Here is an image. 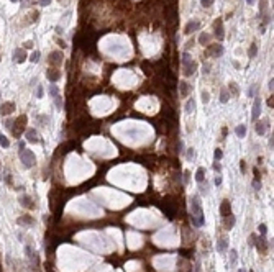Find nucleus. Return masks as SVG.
Returning a JSON list of instances; mask_svg holds the SVG:
<instances>
[{"label":"nucleus","mask_w":274,"mask_h":272,"mask_svg":"<svg viewBox=\"0 0 274 272\" xmlns=\"http://www.w3.org/2000/svg\"><path fill=\"white\" fill-rule=\"evenodd\" d=\"M25 126H26V115H22V117H18L17 120L13 121V126H12V131L17 138H20V134L25 131Z\"/></svg>","instance_id":"3"},{"label":"nucleus","mask_w":274,"mask_h":272,"mask_svg":"<svg viewBox=\"0 0 274 272\" xmlns=\"http://www.w3.org/2000/svg\"><path fill=\"white\" fill-rule=\"evenodd\" d=\"M25 252H26V257L30 259V264H31V267L33 269H38L39 267V257H38V254H36V251L33 249L30 244H26L25 246Z\"/></svg>","instance_id":"4"},{"label":"nucleus","mask_w":274,"mask_h":272,"mask_svg":"<svg viewBox=\"0 0 274 272\" xmlns=\"http://www.w3.org/2000/svg\"><path fill=\"white\" fill-rule=\"evenodd\" d=\"M30 61H31V62H38L39 61V51H35V53L30 56Z\"/></svg>","instance_id":"33"},{"label":"nucleus","mask_w":274,"mask_h":272,"mask_svg":"<svg viewBox=\"0 0 274 272\" xmlns=\"http://www.w3.org/2000/svg\"><path fill=\"white\" fill-rule=\"evenodd\" d=\"M194 108H196V102H194V99H190L187 103H185V112L190 113V112H194Z\"/></svg>","instance_id":"26"},{"label":"nucleus","mask_w":274,"mask_h":272,"mask_svg":"<svg viewBox=\"0 0 274 272\" xmlns=\"http://www.w3.org/2000/svg\"><path fill=\"white\" fill-rule=\"evenodd\" d=\"M0 146H2V148H8V146H10V141H8L7 136L2 134V133H0Z\"/></svg>","instance_id":"27"},{"label":"nucleus","mask_w":274,"mask_h":272,"mask_svg":"<svg viewBox=\"0 0 274 272\" xmlns=\"http://www.w3.org/2000/svg\"><path fill=\"white\" fill-rule=\"evenodd\" d=\"M26 139H28L30 143H38V141H39L38 131H36L35 128H30V130H26Z\"/></svg>","instance_id":"14"},{"label":"nucleus","mask_w":274,"mask_h":272,"mask_svg":"<svg viewBox=\"0 0 274 272\" xmlns=\"http://www.w3.org/2000/svg\"><path fill=\"white\" fill-rule=\"evenodd\" d=\"M256 53H258V44H251V48H249V51H248L249 57H254Z\"/></svg>","instance_id":"32"},{"label":"nucleus","mask_w":274,"mask_h":272,"mask_svg":"<svg viewBox=\"0 0 274 272\" xmlns=\"http://www.w3.org/2000/svg\"><path fill=\"white\" fill-rule=\"evenodd\" d=\"M48 92H49V95L51 97H53V99H54V97H56V95H59V90H57V87H56V85H49V88H48Z\"/></svg>","instance_id":"29"},{"label":"nucleus","mask_w":274,"mask_h":272,"mask_svg":"<svg viewBox=\"0 0 274 272\" xmlns=\"http://www.w3.org/2000/svg\"><path fill=\"white\" fill-rule=\"evenodd\" d=\"M238 272H243V271H238Z\"/></svg>","instance_id":"50"},{"label":"nucleus","mask_w":274,"mask_h":272,"mask_svg":"<svg viewBox=\"0 0 274 272\" xmlns=\"http://www.w3.org/2000/svg\"><path fill=\"white\" fill-rule=\"evenodd\" d=\"M200 4H202L204 7H210V5L214 4V0H200Z\"/></svg>","instance_id":"39"},{"label":"nucleus","mask_w":274,"mask_h":272,"mask_svg":"<svg viewBox=\"0 0 274 272\" xmlns=\"http://www.w3.org/2000/svg\"><path fill=\"white\" fill-rule=\"evenodd\" d=\"M266 125H267V121H258L256 123V133L259 134V136H263V134L266 133Z\"/></svg>","instance_id":"20"},{"label":"nucleus","mask_w":274,"mask_h":272,"mask_svg":"<svg viewBox=\"0 0 274 272\" xmlns=\"http://www.w3.org/2000/svg\"><path fill=\"white\" fill-rule=\"evenodd\" d=\"M253 187H254V190H259V189H261V182H259V172H258V170H254V179H253Z\"/></svg>","instance_id":"24"},{"label":"nucleus","mask_w":274,"mask_h":272,"mask_svg":"<svg viewBox=\"0 0 274 272\" xmlns=\"http://www.w3.org/2000/svg\"><path fill=\"white\" fill-rule=\"evenodd\" d=\"M246 2H248L249 5H253V4H254V0H246Z\"/></svg>","instance_id":"47"},{"label":"nucleus","mask_w":274,"mask_h":272,"mask_svg":"<svg viewBox=\"0 0 274 272\" xmlns=\"http://www.w3.org/2000/svg\"><path fill=\"white\" fill-rule=\"evenodd\" d=\"M20 161H22V164L26 167V169H30V167H33L36 164V157H35V152L31 151V149H20Z\"/></svg>","instance_id":"2"},{"label":"nucleus","mask_w":274,"mask_h":272,"mask_svg":"<svg viewBox=\"0 0 274 272\" xmlns=\"http://www.w3.org/2000/svg\"><path fill=\"white\" fill-rule=\"evenodd\" d=\"M13 57L17 62H23V61H26V53L25 49H22V48H18V49L13 51Z\"/></svg>","instance_id":"15"},{"label":"nucleus","mask_w":274,"mask_h":272,"mask_svg":"<svg viewBox=\"0 0 274 272\" xmlns=\"http://www.w3.org/2000/svg\"><path fill=\"white\" fill-rule=\"evenodd\" d=\"M54 103H56V107L61 110V107H63V99H61V95H56V97H54Z\"/></svg>","instance_id":"35"},{"label":"nucleus","mask_w":274,"mask_h":272,"mask_svg":"<svg viewBox=\"0 0 274 272\" xmlns=\"http://www.w3.org/2000/svg\"><path fill=\"white\" fill-rule=\"evenodd\" d=\"M190 220H192V225L197 226V228H200V226L204 225V221H205L199 195H194V197L190 198Z\"/></svg>","instance_id":"1"},{"label":"nucleus","mask_w":274,"mask_h":272,"mask_svg":"<svg viewBox=\"0 0 274 272\" xmlns=\"http://www.w3.org/2000/svg\"><path fill=\"white\" fill-rule=\"evenodd\" d=\"M48 62H49L53 67L61 66V62H63V53H61V51H53V53L49 54V59H48Z\"/></svg>","instance_id":"6"},{"label":"nucleus","mask_w":274,"mask_h":272,"mask_svg":"<svg viewBox=\"0 0 274 272\" xmlns=\"http://www.w3.org/2000/svg\"><path fill=\"white\" fill-rule=\"evenodd\" d=\"M267 105H269V107H271V108H273V105H274V103H273V97H271V99H269V100H267Z\"/></svg>","instance_id":"46"},{"label":"nucleus","mask_w":274,"mask_h":272,"mask_svg":"<svg viewBox=\"0 0 274 272\" xmlns=\"http://www.w3.org/2000/svg\"><path fill=\"white\" fill-rule=\"evenodd\" d=\"M199 41H200V44H204V46H205L207 43L210 41V36L205 35V33H202V35H200V38H199Z\"/></svg>","instance_id":"30"},{"label":"nucleus","mask_w":274,"mask_h":272,"mask_svg":"<svg viewBox=\"0 0 274 272\" xmlns=\"http://www.w3.org/2000/svg\"><path fill=\"white\" fill-rule=\"evenodd\" d=\"M235 133L238 138H245V134H246V126L245 125H238V126L235 128Z\"/></svg>","instance_id":"23"},{"label":"nucleus","mask_w":274,"mask_h":272,"mask_svg":"<svg viewBox=\"0 0 274 272\" xmlns=\"http://www.w3.org/2000/svg\"><path fill=\"white\" fill-rule=\"evenodd\" d=\"M196 182H197V184H204V182H205V169H204V167H199V169H197Z\"/></svg>","instance_id":"19"},{"label":"nucleus","mask_w":274,"mask_h":272,"mask_svg":"<svg viewBox=\"0 0 274 272\" xmlns=\"http://www.w3.org/2000/svg\"><path fill=\"white\" fill-rule=\"evenodd\" d=\"M199 26H200V23L199 21H189L187 25H185V28H184V33L185 35H190V33H194L196 30H199Z\"/></svg>","instance_id":"13"},{"label":"nucleus","mask_w":274,"mask_h":272,"mask_svg":"<svg viewBox=\"0 0 274 272\" xmlns=\"http://www.w3.org/2000/svg\"><path fill=\"white\" fill-rule=\"evenodd\" d=\"M12 2H17V0H12Z\"/></svg>","instance_id":"48"},{"label":"nucleus","mask_w":274,"mask_h":272,"mask_svg":"<svg viewBox=\"0 0 274 272\" xmlns=\"http://www.w3.org/2000/svg\"><path fill=\"white\" fill-rule=\"evenodd\" d=\"M240 170H241V174L246 172V162L245 161H240Z\"/></svg>","instance_id":"38"},{"label":"nucleus","mask_w":274,"mask_h":272,"mask_svg":"<svg viewBox=\"0 0 274 272\" xmlns=\"http://www.w3.org/2000/svg\"><path fill=\"white\" fill-rule=\"evenodd\" d=\"M228 99H230L228 92H227V90H222V94H220V102H222V103H227Z\"/></svg>","instance_id":"31"},{"label":"nucleus","mask_w":274,"mask_h":272,"mask_svg":"<svg viewBox=\"0 0 274 272\" xmlns=\"http://www.w3.org/2000/svg\"><path fill=\"white\" fill-rule=\"evenodd\" d=\"M210 100V95H209V92H202V102L204 103H207Z\"/></svg>","instance_id":"37"},{"label":"nucleus","mask_w":274,"mask_h":272,"mask_svg":"<svg viewBox=\"0 0 274 272\" xmlns=\"http://www.w3.org/2000/svg\"><path fill=\"white\" fill-rule=\"evenodd\" d=\"M259 115H261V99H259V97H256V99H254V103H253L251 120L256 121L258 118H259Z\"/></svg>","instance_id":"7"},{"label":"nucleus","mask_w":274,"mask_h":272,"mask_svg":"<svg viewBox=\"0 0 274 272\" xmlns=\"http://www.w3.org/2000/svg\"><path fill=\"white\" fill-rule=\"evenodd\" d=\"M227 247H228V238L227 236L220 238V239H218V243H217V249L220 252H225V251H227Z\"/></svg>","instance_id":"18"},{"label":"nucleus","mask_w":274,"mask_h":272,"mask_svg":"<svg viewBox=\"0 0 274 272\" xmlns=\"http://www.w3.org/2000/svg\"><path fill=\"white\" fill-rule=\"evenodd\" d=\"M36 95H38V99H41V97H43V87H38V90H36Z\"/></svg>","instance_id":"40"},{"label":"nucleus","mask_w":274,"mask_h":272,"mask_svg":"<svg viewBox=\"0 0 274 272\" xmlns=\"http://www.w3.org/2000/svg\"><path fill=\"white\" fill-rule=\"evenodd\" d=\"M207 51H209V54H214V56H220V54L223 53V48H222V44H210Z\"/></svg>","instance_id":"17"},{"label":"nucleus","mask_w":274,"mask_h":272,"mask_svg":"<svg viewBox=\"0 0 274 272\" xmlns=\"http://www.w3.org/2000/svg\"><path fill=\"white\" fill-rule=\"evenodd\" d=\"M13 112H15V103L13 102H5L4 105H0V115H4V117L12 115Z\"/></svg>","instance_id":"8"},{"label":"nucleus","mask_w":274,"mask_h":272,"mask_svg":"<svg viewBox=\"0 0 274 272\" xmlns=\"http://www.w3.org/2000/svg\"><path fill=\"white\" fill-rule=\"evenodd\" d=\"M214 169H215V170H218V172H220V170H222V166H220V164H218V161H217V162L214 164Z\"/></svg>","instance_id":"42"},{"label":"nucleus","mask_w":274,"mask_h":272,"mask_svg":"<svg viewBox=\"0 0 274 272\" xmlns=\"http://www.w3.org/2000/svg\"><path fill=\"white\" fill-rule=\"evenodd\" d=\"M25 48H26V49H30V48H33V43H31V41H26V43H25Z\"/></svg>","instance_id":"44"},{"label":"nucleus","mask_w":274,"mask_h":272,"mask_svg":"<svg viewBox=\"0 0 274 272\" xmlns=\"http://www.w3.org/2000/svg\"><path fill=\"white\" fill-rule=\"evenodd\" d=\"M46 75H48V79H49L51 82H57L61 79V71L57 69V67H51V69H48Z\"/></svg>","instance_id":"11"},{"label":"nucleus","mask_w":274,"mask_h":272,"mask_svg":"<svg viewBox=\"0 0 274 272\" xmlns=\"http://www.w3.org/2000/svg\"><path fill=\"white\" fill-rule=\"evenodd\" d=\"M214 157H215V161H220L222 157H223V152H222V149H215V152H214Z\"/></svg>","instance_id":"34"},{"label":"nucleus","mask_w":274,"mask_h":272,"mask_svg":"<svg viewBox=\"0 0 274 272\" xmlns=\"http://www.w3.org/2000/svg\"><path fill=\"white\" fill-rule=\"evenodd\" d=\"M57 44H59L61 48H66V43L63 41V39H57Z\"/></svg>","instance_id":"45"},{"label":"nucleus","mask_w":274,"mask_h":272,"mask_svg":"<svg viewBox=\"0 0 274 272\" xmlns=\"http://www.w3.org/2000/svg\"><path fill=\"white\" fill-rule=\"evenodd\" d=\"M179 88H181V95L187 97V94H189V84H187V82L181 81V82H179Z\"/></svg>","instance_id":"22"},{"label":"nucleus","mask_w":274,"mask_h":272,"mask_svg":"<svg viewBox=\"0 0 274 272\" xmlns=\"http://www.w3.org/2000/svg\"><path fill=\"white\" fill-rule=\"evenodd\" d=\"M231 203L228 200H223L220 203V215H222V218H227L228 215H231Z\"/></svg>","instance_id":"10"},{"label":"nucleus","mask_w":274,"mask_h":272,"mask_svg":"<svg viewBox=\"0 0 274 272\" xmlns=\"http://www.w3.org/2000/svg\"><path fill=\"white\" fill-rule=\"evenodd\" d=\"M236 261H238V252H236V249H231L230 251V265H236Z\"/></svg>","instance_id":"25"},{"label":"nucleus","mask_w":274,"mask_h":272,"mask_svg":"<svg viewBox=\"0 0 274 272\" xmlns=\"http://www.w3.org/2000/svg\"><path fill=\"white\" fill-rule=\"evenodd\" d=\"M230 92L233 94V95H240V88H238V85L235 84V82H230Z\"/></svg>","instance_id":"28"},{"label":"nucleus","mask_w":274,"mask_h":272,"mask_svg":"<svg viewBox=\"0 0 274 272\" xmlns=\"http://www.w3.org/2000/svg\"><path fill=\"white\" fill-rule=\"evenodd\" d=\"M214 31H215L214 35L217 36V39H218V41H222V39H223V25H222L220 18L214 21Z\"/></svg>","instance_id":"9"},{"label":"nucleus","mask_w":274,"mask_h":272,"mask_svg":"<svg viewBox=\"0 0 274 272\" xmlns=\"http://www.w3.org/2000/svg\"><path fill=\"white\" fill-rule=\"evenodd\" d=\"M249 272H254V271H249Z\"/></svg>","instance_id":"49"},{"label":"nucleus","mask_w":274,"mask_h":272,"mask_svg":"<svg viewBox=\"0 0 274 272\" xmlns=\"http://www.w3.org/2000/svg\"><path fill=\"white\" fill-rule=\"evenodd\" d=\"M267 246H269V244H267V241H266V236H261L259 239L256 241V247L259 249L261 252H263V254H266V251H267Z\"/></svg>","instance_id":"16"},{"label":"nucleus","mask_w":274,"mask_h":272,"mask_svg":"<svg viewBox=\"0 0 274 272\" xmlns=\"http://www.w3.org/2000/svg\"><path fill=\"white\" fill-rule=\"evenodd\" d=\"M222 184V176H217L215 177V185H220Z\"/></svg>","instance_id":"41"},{"label":"nucleus","mask_w":274,"mask_h":272,"mask_svg":"<svg viewBox=\"0 0 274 272\" xmlns=\"http://www.w3.org/2000/svg\"><path fill=\"white\" fill-rule=\"evenodd\" d=\"M20 203H22L25 208H30V210H33L36 207L35 203H33L31 197H28V195H22V197H20Z\"/></svg>","instance_id":"12"},{"label":"nucleus","mask_w":274,"mask_h":272,"mask_svg":"<svg viewBox=\"0 0 274 272\" xmlns=\"http://www.w3.org/2000/svg\"><path fill=\"white\" fill-rule=\"evenodd\" d=\"M182 62H184V75H192L194 72H196L197 62H194V61L189 59L187 54H184V56H182Z\"/></svg>","instance_id":"5"},{"label":"nucleus","mask_w":274,"mask_h":272,"mask_svg":"<svg viewBox=\"0 0 274 272\" xmlns=\"http://www.w3.org/2000/svg\"><path fill=\"white\" fill-rule=\"evenodd\" d=\"M49 2H51V0H39V4L43 5V7H46V5H49Z\"/></svg>","instance_id":"43"},{"label":"nucleus","mask_w":274,"mask_h":272,"mask_svg":"<svg viewBox=\"0 0 274 272\" xmlns=\"http://www.w3.org/2000/svg\"><path fill=\"white\" fill-rule=\"evenodd\" d=\"M259 233H261V236H266V233H267V226L266 225H259Z\"/></svg>","instance_id":"36"},{"label":"nucleus","mask_w":274,"mask_h":272,"mask_svg":"<svg viewBox=\"0 0 274 272\" xmlns=\"http://www.w3.org/2000/svg\"><path fill=\"white\" fill-rule=\"evenodd\" d=\"M18 223H20V225H33V223H35V220H33L30 215H23V216H20V218H18Z\"/></svg>","instance_id":"21"}]
</instances>
